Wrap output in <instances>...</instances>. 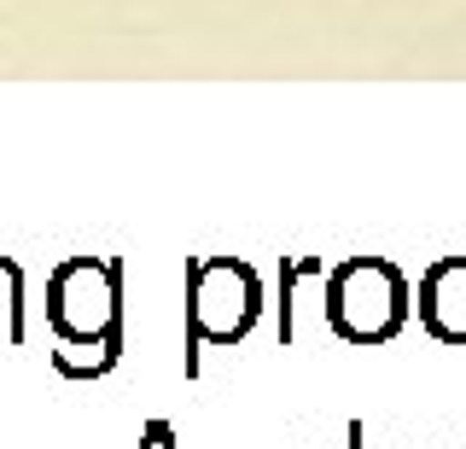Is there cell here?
Returning <instances> with one entry per match:
<instances>
[{
    "label": "cell",
    "mask_w": 466,
    "mask_h": 449,
    "mask_svg": "<svg viewBox=\"0 0 466 449\" xmlns=\"http://www.w3.org/2000/svg\"><path fill=\"white\" fill-rule=\"evenodd\" d=\"M327 327L344 344H390L408 327V274L390 257H344L327 274Z\"/></svg>",
    "instance_id": "cell-1"
},
{
    "label": "cell",
    "mask_w": 466,
    "mask_h": 449,
    "mask_svg": "<svg viewBox=\"0 0 466 449\" xmlns=\"http://www.w3.org/2000/svg\"><path fill=\"white\" fill-rule=\"evenodd\" d=\"M47 321L65 344L123 339V269L111 257H70L47 281Z\"/></svg>",
    "instance_id": "cell-2"
},
{
    "label": "cell",
    "mask_w": 466,
    "mask_h": 449,
    "mask_svg": "<svg viewBox=\"0 0 466 449\" xmlns=\"http://www.w3.org/2000/svg\"><path fill=\"white\" fill-rule=\"evenodd\" d=\"M262 315V281L239 257H198L187 269V344H239Z\"/></svg>",
    "instance_id": "cell-3"
},
{
    "label": "cell",
    "mask_w": 466,
    "mask_h": 449,
    "mask_svg": "<svg viewBox=\"0 0 466 449\" xmlns=\"http://www.w3.org/2000/svg\"><path fill=\"white\" fill-rule=\"evenodd\" d=\"M420 327L437 344H466V257H437L420 274Z\"/></svg>",
    "instance_id": "cell-4"
},
{
    "label": "cell",
    "mask_w": 466,
    "mask_h": 449,
    "mask_svg": "<svg viewBox=\"0 0 466 449\" xmlns=\"http://www.w3.org/2000/svg\"><path fill=\"white\" fill-rule=\"evenodd\" d=\"M140 449H181V444H175V426H169V420H152V426H146V444Z\"/></svg>",
    "instance_id": "cell-5"
},
{
    "label": "cell",
    "mask_w": 466,
    "mask_h": 449,
    "mask_svg": "<svg viewBox=\"0 0 466 449\" xmlns=\"http://www.w3.org/2000/svg\"><path fill=\"white\" fill-rule=\"evenodd\" d=\"M291 449H309V444H291Z\"/></svg>",
    "instance_id": "cell-6"
}]
</instances>
